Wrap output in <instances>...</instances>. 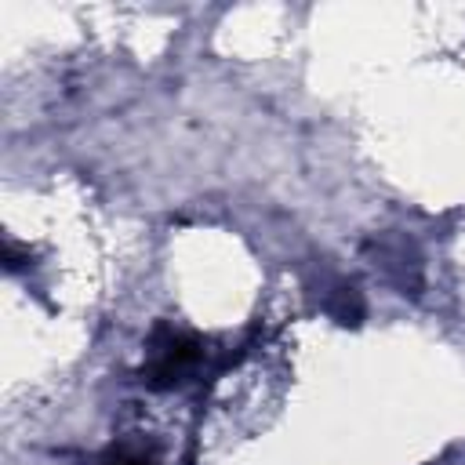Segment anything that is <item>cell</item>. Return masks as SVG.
Listing matches in <instances>:
<instances>
[{"label": "cell", "mask_w": 465, "mask_h": 465, "mask_svg": "<svg viewBox=\"0 0 465 465\" xmlns=\"http://www.w3.org/2000/svg\"><path fill=\"white\" fill-rule=\"evenodd\" d=\"M327 312H331L338 323L356 327V323L363 320V302H360L356 287H338V291H334V298H331V305H327Z\"/></svg>", "instance_id": "2"}, {"label": "cell", "mask_w": 465, "mask_h": 465, "mask_svg": "<svg viewBox=\"0 0 465 465\" xmlns=\"http://www.w3.org/2000/svg\"><path fill=\"white\" fill-rule=\"evenodd\" d=\"M105 465H156V461H149V458H142V454H116V458L105 461Z\"/></svg>", "instance_id": "3"}, {"label": "cell", "mask_w": 465, "mask_h": 465, "mask_svg": "<svg viewBox=\"0 0 465 465\" xmlns=\"http://www.w3.org/2000/svg\"><path fill=\"white\" fill-rule=\"evenodd\" d=\"M200 360V338L174 331L171 323H156L149 334V356L142 367V381L153 392H167L174 389Z\"/></svg>", "instance_id": "1"}]
</instances>
